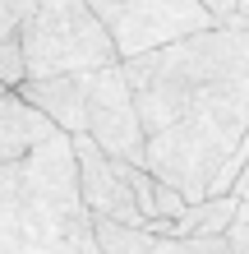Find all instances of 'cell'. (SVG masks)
Masks as SVG:
<instances>
[{"instance_id": "3957f363", "label": "cell", "mask_w": 249, "mask_h": 254, "mask_svg": "<svg viewBox=\"0 0 249 254\" xmlns=\"http://www.w3.org/2000/svg\"><path fill=\"white\" fill-rule=\"evenodd\" d=\"M28 74L33 79H55V74H97L115 65L111 28L88 0H37L28 23L19 28Z\"/></svg>"}, {"instance_id": "e0dca14e", "label": "cell", "mask_w": 249, "mask_h": 254, "mask_svg": "<svg viewBox=\"0 0 249 254\" xmlns=\"http://www.w3.org/2000/svg\"><path fill=\"white\" fill-rule=\"evenodd\" d=\"M236 14H249V0H240V9H236Z\"/></svg>"}, {"instance_id": "5bb4252c", "label": "cell", "mask_w": 249, "mask_h": 254, "mask_svg": "<svg viewBox=\"0 0 249 254\" xmlns=\"http://www.w3.org/2000/svg\"><path fill=\"white\" fill-rule=\"evenodd\" d=\"M199 5L208 9L217 23H231V19H236V9H240V0H199Z\"/></svg>"}, {"instance_id": "30bf717a", "label": "cell", "mask_w": 249, "mask_h": 254, "mask_svg": "<svg viewBox=\"0 0 249 254\" xmlns=\"http://www.w3.org/2000/svg\"><path fill=\"white\" fill-rule=\"evenodd\" d=\"M93 231L101 254H148L157 241L148 227H125V222H106V217H93Z\"/></svg>"}, {"instance_id": "52a82bcc", "label": "cell", "mask_w": 249, "mask_h": 254, "mask_svg": "<svg viewBox=\"0 0 249 254\" xmlns=\"http://www.w3.org/2000/svg\"><path fill=\"white\" fill-rule=\"evenodd\" d=\"M19 93L47 116L60 134H88V74H55V79H28Z\"/></svg>"}, {"instance_id": "9c48e42d", "label": "cell", "mask_w": 249, "mask_h": 254, "mask_svg": "<svg viewBox=\"0 0 249 254\" xmlns=\"http://www.w3.org/2000/svg\"><path fill=\"white\" fill-rule=\"evenodd\" d=\"M240 199L236 194H226V199H203V203H189L185 217L171 227L175 241H212V236H226L231 217H236Z\"/></svg>"}, {"instance_id": "ac0fdd59", "label": "cell", "mask_w": 249, "mask_h": 254, "mask_svg": "<svg viewBox=\"0 0 249 254\" xmlns=\"http://www.w3.org/2000/svg\"><path fill=\"white\" fill-rule=\"evenodd\" d=\"M5 93H9V88H5V83H0V97H5Z\"/></svg>"}, {"instance_id": "6da1fadb", "label": "cell", "mask_w": 249, "mask_h": 254, "mask_svg": "<svg viewBox=\"0 0 249 254\" xmlns=\"http://www.w3.org/2000/svg\"><path fill=\"white\" fill-rule=\"evenodd\" d=\"M120 65L148 134V171L203 203L249 134V33L222 23Z\"/></svg>"}, {"instance_id": "5b68a950", "label": "cell", "mask_w": 249, "mask_h": 254, "mask_svg": "<svg viewBox=\"0 0 249 254\" xmlns=\"http://www.w3.org/2000/svg\"><path fill=\"white\" fill-rule=\"evenodd\" d=\"M115 56L120 61H139L148 51L175 47L185 37H199L208 28H222L199 0H125L120 14L106 23Z\"/></svg>"}, {"instance_id": "277c9868", "label": "cell", "mask_w": 249, "mask_h": 254, "mask_svg": "<svg viewBox=\"0 0 249 254\" xmlns=\"http://www.w3.org/2000/svg\"><path fill=\"white\" fill-rule=\"evenodd\" d=\"M88 139L115 162L148 167V134H143L139 102L120 61L88 74Z\"/></svg>"}, {"instance_id": "8992f818", "label": "cell", "mask_w": 249, "mask_h": 254, "mask_svg": "<svg viewBox=\"0 0 249 254\" xmlns=\"http://www.w3.org/2000/svg\"><path fill=\"white\" fill-rule=\"evenodd\" d=\"M74 157H79V190H83L88 213L106 217V222H125V227H148L143 213H139L134 190H129L125 171H120V162L106 157L88 134H74Z\"/></svg>"}, {"instance_id": "8fae6325", "label": "cell", "mask_w": 249, "mask_h": 254, "mask_svg": "<svg viewBox=\"0 0 249 254\" xmlns=\"http://www.w3.org/2000/svg\"><path fill=\"white\" fill-rule=\"evenodd\" d=\"M28 79H33V74H28V51H23V37L14 33V37L0 42V83H5L9 93H19Z\"/></svg>"}, {"instance_id": "ba28073f", "label": "cell", "mask_w": 249, "mask_h": 254, "mask_svg": "<svg viewBox=\"0 0 249 254\" xmlns=\"http://www.w3.org/2000/svg\"><path fill=\"white\" fill-rule=\"evenodd\" d=\"M55 134L60 129H55L23 93H5L0 97V167H14V162L33 157L42 143L55 139Z\"/></svg>"}, {"instance_id": "7a4b0ae2", "label": "cell", "mask_w": 249, "mask_h": 254, "mask_svg": "<svg viewBox=\"0 0 249 254\" xmlns=\"http://www.w3.org/2000/svg\"><path fill=\"white\" fill-rule=\"evenodd\" d=\"M0 254H101L69 134L0 167Z\"/></svg>"}, {"instance_id": "4fadbf2b", "label": "cell", "mask_w": 249, "mask_h": 254, "mask_svg": "<svg viewBox=\"0 0 249 254\" xmlns=\"http://www.w3.org/2000/svg\"><path fill=\"white\" fill-rule=\"evenodd\" d=\"M226 250L231 254H249V203L240 199V208H236V217H231V227H226Z\"/></svg>"}, {"instance_id": "2e32d148", "label": "cell", "mask_w": 249, "mask_h": 254, "mask_svg": "<svg viewBox=\"0 0 249 254\" xmlns=\"http://www.w3.org/2000/svg\"><path fill=\"white\" fill-rule=\"evenodd\" d=\"M231 194H236V199H245V203H249V162H245V171H240V181H236V190H231Z\"/></svg>"}, {"instance_id": "9a60e30c", "label": "cell", "mask_w": 249, "mask_h": 254, "mask_svg": "<svg viewBox=\"0 0 249 254\" xmlns=\"http://www.w3.org/2000/svg\"><path fill=\"white\" fill-rule=\"evenodd\" d=\"M88 5H93V9L101 14V23H111L115 14H120V5H125V0H88Z\"/></svg>"}, {"instance_id": "7c38bea8", "label": "cell", "mask_w": 249, "mask_h": 254, "mask_svg": "<svg viewBox=\"0 0 249 254\" xmlns=\"http://www.w3.org/2000/svg\"><path fill=\"white\" fill-rule=\"evenodd\" d=\"M33 5H37V0H0V42H5V37H14V33H19V28L28 23Z\"/></svg>"}]
</instances>
